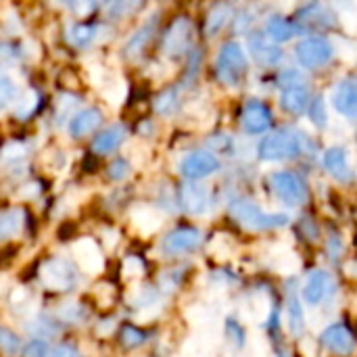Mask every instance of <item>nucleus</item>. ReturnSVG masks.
<instances>
[{
    "label": "nucleus",
    "mask_w": 357,
    "mask_h": 357,
    "mask_svg": "<svg viewBox=\"0 0 357 357\" xmlns=\"http://www.w3.org/2000/svg\"><path fill=\"white\" fill-rule=\"evenodd\" d=\"M303 153V136L293 128H278L268 134L259 144V157L264 161L295 159Z\"/></svg>",
    "instance_id": "obj_1"
},
{
    "label": "nucleus",
    "mask_w": 357,
    "mask_h": 357,
    "mask_svg": "<svg viewBox=\"0 0 357 357\" xmlns=\"http://www.w3.org/2000/svg\"><path fill=\"white\" fill-rule=\"evenodd\" d=\"M230 213L232 218L249 228V230H274V228H282L289 224V215L284 213H268L261 207H257L255 203L247 201V199H236L230 205Z\"/></svg>",
    "instance_id": "obj_2"
},
{
    "label": "nucleus",
    "mask_w": 357,
    "mask_h": 357,
    "mask_svg": "<svg viewBox=\"0 0 357 357\" xmlns=\"http://www.w3.org/2000/svg\"><path fill=\"white\" fill-rule=\"evenodd\" d=\"M249 71V61L245 56V50L238 42L230 40L220 48L218 61H215V73L222 84L238 86Z\"/></svg>",
    "instance_id": "obj_3"
},
{
    "label": "nucleus",
    "mask_w": 357,
    "mask_h": 357,
    "mask_svg": "<svg viewBox=\"0 0 357 357\" xmlns=\"http://www.w3.org/2000/svg\"><path fill=\"white\" fill-rule=\"evenodd\" d=\"M268 186L289 207H299L307 201L310 190L305 180L295 172H274L268 176Z\"/></svg>",
    "instance_id": "obj_4"
},
{
    "label": "nucleus",
    "mask_w": 357,
    "mask_h": 357,
    "mask_svg": "<svg viewBox=\"0 0 357 357\" xmlns=\"http://www.w3.org/2000/svg\"><path fill=\"white\" fill-rule=\"evenodd\" d=\"M295 56H297L301 67H305V69H320V67H324V65H328L333 61L335 46L324 36H307V38H303L297 44Z\"/></svg>",
    "instance_id": "obj_5"
},
{
    "label": "nucleus",
    "mask_w": 357,
    "mask_h": 357,
    "mask_svg": "<svg viewBox=\"0 0 357 357\" xmlns=\"http://www.w3.org/2000/svg\"><path fill=\"white\" fill-rule=\"evenodd\" d=\"M192 44V21L186 15H178L165 29L161 50L169 59H180L190 50Z\"/></svg>",
    "instance_id": "obj_6"
},
{
    "label": "nucleus",
    "mask_w": 357,
    "mask_h": 357,
    "mask_svg": "<svg viewBox=\"0 0 357 357\" xmlns=\"http://www.w3.org/2000/svg\"><path fill=\"white\" fill-rule=\"evenodd\" d=\"M241 128L251 134V136H257V134H264L272 128V111L266 102L257 100V98H251L243 105L241 109Z\"/></svg>",
    "instance_id": "obj_7"
},
{
    "label": "nucleus",
    "mask_w": 357,
    "mask_h": 357,
    "mask_svg": "<svg viewBox=\"0 0 357 357\" xmlns=\"http://www.w3.org/2000/svg\"><path fill=\"white\" fill-rule=\"evenodd\" d=\"M293 21H295V23L301 27V31L305 33V31H310V29H331V27H335V25H337V15H335L328 6L314 2V4L301 6V8L297 10V15H295Z\"/></svg>",
    "instance_id": "obj_8"
},
{
    "label": "nucleus",
    "mask_w": 357,
    "mask_h": 357,
    "mask_svg": "<svg viewBox=\"0 0 357 357\" xmlns=\"http://www.w3.org/2000/svg\"><path fill=\"white\" fill-rule=\"evenodd\" d=\"M218 169H220V159L211 151L188 153L180 163V172L186 180H201L215 174Z\"/></svg>",
    "instance_id": "obj_9"
},
{
    "label": "nucleus",
    "mask_w": 357,
    "mask_h": 357,
    "mask_svg": "<svg viewBox=\"0 0 357 357\" xmlns=\"http://www.w3.org/2000/svg\"><path fill=\"white\" fill-rule=\"evenodd\" d=\"M75 278H77V272L75 268L65 261V259H48L44 266H42V280L48 289L52 291H65V289H71L75 284Z\"/></svg>",
    "instance_id": "obj_10"
},
{
    "label": "nucleus",
    "mask_w": 357,
    "mask_h": 357,
    "mask_svg": "<svg viewBox=\"0 0 357 357\" xmlns=\"http://www.w3.org/2000/svg\"><path fill=\"white\" fill-rule=\"evenodd\" d=\"M203 243V232L199 228L192 226H180L176 230H172L165 238H163V251L169 255H178V253H190L195 249H199Z\"/></svg>",
    "instance_id": "obj_11"
},
{
    "label": "nucleus",
    "mask_w": 357,
    "mask_h": 357,
    "mask_svg": "<svg viewBox=\"0 0 357 357\" xmlns=\"http://www.w3.org/2000/svg\"><path fill=\"white\" fill-rule=\"evenodd\" d=\"M320 343L335 356H351L356 349V335L345 324H331L320 335Z\"/></svg>",
    "instance_id": "obj_12"
},
{
    "label": "nucleus",
    "mask_w": 357,
    "mask_h": 357,
    "mask_svg": "<svg viewBox=\"0 0 357 357\" xmlns=\"http://www.w3.org/2000/svg\"><path fill=\"white\" fill-rule=\"evenodd\" d=\"M335 291V280L326 270H316L310 274L303 291H301V299L307 305H320L324 299H328Z\"/></svg>",
    "instance_id": "obj_13"
},
{
    "label": "nucleus",
    "mask_w": 357,
    "mask_h": 357,
    "mask_svg": "<svg viewBox=\"0 0 357 357\" xmlns=\"http://www.w3.org/2000/svg\"><path fill=\"white\" fill-rule=\"evenodd\" d=\"M249 50L253 59L264 67H274L282 61V48L276 46L264 31H253L249 36Z\"/></svg>",
    "instance_id": "obj_14"
},
{
    "label": "nucleus",
    "mask_w": 357,
    "mask_h": 357,
    "mask_svg": "<svg viewBox=\"0 0 357 357\" xmlns=\"http://www.w3.org/2000/svg\"><path fill=\"white\" fill-rule=\"evenodd\" d=\"M178 203L180 207L190 213V215H201L207 211L209 207V192L205 186L195 184V182H186L178 188Z\"/></svg>",
    "instance_id": "obj_15"
},
{
    "label": "nucleus",
    "mask_w": 357,
    "mask_h": 357,
    "mask_svg": "<svg viewBox=\"0 0 357 357\" xmlns=\"http://www.w3.org/2000/svg\"><path fill=\"white\" fill-rule=\"evenodd\" d=\"M333 107L347 119H357V77H345L333 92Z\"/></svg>",
    "instance_id": "obj_16"
},
{
    "label": "nucleus",
    "mask_w": 357,
    "mask_h": 357,
    "mask_svg": "<svg viewBox=\"0 0 357 357\" xmlns=\"http://www.w3.org/2000/svg\"><path fill=\"white\" fill-rule=\"evenodd\" d=\"M324 167L337 182L341 184L354 182V169L349 167L347 151L343 146H333L324 153Z\"/></svg>",
    "instance_id": "obj_17"
},
{
    "label": "nucleus",
    "mask_w": 357,
    "mask_h": 357,
    "mask_svg": "<svg viewBox=\"0 0 357 357\" xmlns=\"http://www.w3.org/2000/svg\"><path fill=\"white\" fill-rule=\"evenodd\" d=\"M264 33H266L272 42H287V40H291L293 36L303 33V31H301V27H299L293 19H287V17H282V15H272V17L266 21Z\"/></svg>",
    "instance_id": "obj_18"
},
{
    "label": "nucleus",
    "mask_w": 357,
    "mask_h": 357,
    "mask_svg": "<svg viewBox=\"0 0 357 357\" xmlns=\"http://www.w3.org/2000/svg\"><path fill=\"white\" fill-rule=\"evenodd\" d=\"M280 105L287 113H293V115H301L310 109L312 105V96H310V90L305 86H297V88H287L282 90L280 94Z\"/></svg>",
    "instance_id": "obj_19"
},
{
    "label": "nucleus",
    "mask_w": 357,
    "mask_h": 357,
    "mask_svg": "<svg viewBox=\"0 0 357 357\" xmlns=\"http://www.w3.org/2000/svg\"><path fill=\"white\" fill-rule=\"evenodd\" d=\"M100 121H102V113H100L98 109H94V107L84 109V111H79V113L69 121V134L75 136V138L86 136V134L94 132V130L100 126Z\"/></svg>",
    "instance_id": "obj_20"
},
{
    "label": "nucleus",
    "mask_w": 357,
    "mask_h": 357,
    "mask_svg": "<svg viewBox=\"0 0 357 357\" xmlns=\"http://www.w3.org/2000/svg\"><path fill=\"white\" fill-rule=\"evenodd\" d=\"M123 138H126V128L119 126V123L117 126H111V128H107L105 132H100L94 138L92 151H94V155H107V153L115 151L123 142Z\"/></svg>",
    "instance_id": "obj_21"
},
{
    "label": "nucleus",
    "mask_w": 357,
    "mask_h": 357,
    "mask_svg": "<svg viewBox=\"0 0 357 357\" xmlns=\"http://www.w3.org/2000/svg\"><path fill=\"white\" fill-rule=\"evenodd\" d=\"M230 19H232V6L230 4H213L209 8V13L205 15V25H203L205 36H209V38L218 36Z\"/></svg>",
    "instance_id": "obj_22"
},
{
    "label": "nucleus",
    "mask_w": 357,
    "mask_h": 357,
    "mask_svg": "<svg viewBox=\"0 0 357 357\" xmlns=\"http://www.w3.org/2000/svg\"><path fill=\"white\" fill-rule=\"evenodd\" d=\"M155 29H157V17H153V19H149L130 40H128V44H126V56L128 59H134V56H138L144 48H146V44L151 42V38H153V33H155Z\"/></svg>",
    "instance_id": "obj_23"
},
{
    "label": "nucleus",
    "mask_w": 357,
    "mask_h": 357,
    "mask_svg": "<svg viewBox=\"0 0 357 357\" xmlns=\"http://www.w3.org/2000/svg\"><path fill=\"white\" fill-rule=\"evenodd\" d=\"M287 320H289V331L295 337H301L305 331V314H303V305L297 297L295 291H289V299H287Z\"/></svg>",
    "instance_id": "obj_24"
},
{
    "label": "nucleus",
    "mask_w": 357,
    "mask_h": 357,
    "mask_svg": "<svg viewBox=\"0 0 357 357\" xmlns=\"http://www.w3.org/2000/svg\"><path fill=\"white\" fill-rule=\"evenodd\" d=\"M23 224V211L21 209H10L0 213V241H6L15 236L21 230Z\"/></svg>",
    "instance_id": "obj_25"
},
{
    "label": "nucleus",
    "mask_w": 357,
    "mask_h": 357,
    "mask_svg": "<svg viewBox=\"0 0 357 357\" xmlns=\"http://www.w3.org/2000/svg\"><path fill=\"white\" fill-rule=\"evenodd\" d=\"M178 107H180L178 88H167L155 98V111L161 115H172L174 111H178Z\"/></svg>",
    "instance_id": "obj_26"
},
{
    "label": "nucleus",
    "mask_w": 357,
    "mask_h": 357,
    "mask_svg": "<svg viewBox=\"0 0 357 357\" xmlns=\"http://www.w3.org/2000/svg\"><path fill=\"white\" fill-rule=\"evenodd\" d=\"M146 341V333L136 328V326H123L119 331V343L126 347V349H134V347H140L142 343Z\"/></svg>",
    "instance_id": "obj_27"
},
{
    "label": "nucleus",
    "mask_w": 357,
    "mask_h": 357,
    "mask_svg": "<svg viewBox=\"0 0 357 357\" xmlns=\"http://www.w3.org/2000/svg\"><path fill=\"white\" fill-rule=\"evenodd\" d=\"M96 36V27L92 25H86V23H77L69 29V40L75 44V46H86L88 42H92Z\"/></svg>",
    "instance_id": "obj_28"
},
{
    "label": "nucleus",
    "mask_w": 357,
    "mask_h": 357,
    "mask_svg": "<svg viewBox=\"0 0 357 357\" xmlns=\"http://www.w3.org/2000/svg\"><path fill=\"white\" fill-rule=\"evenodd\" d=\"M19 349H21L19 337H17L13 331L0 326V351H4V354H8V356H15Z\"/></svg>",
    "instance_id": "obj_29"
},
{
    "label": "nucleus",
    "mask_w": 357,
    "mask_h": 357,
    "mask_svg": "<svg viewBox=\"0 0 357 357\" xmlns=\"http://www.w3.org/2000/svg\"><path fill=\"white\" fill-rule=\"evenodd\" d=\"M15 98H17V84L10 77H0V113Z\"/></svg>",
    "instance_id": "obj_30"
},
{
    "label": "nucleus",
    "mask_w": 357,
    "mask_h": 357,
    "mask_svg": "<svg viewBox=\"0 0 357 357\" xmlns=\"http://www.w3.org/2000/svg\"><path fill=\"white\" fill-rule=\"evenodd\" d=\"M307 113H310L312 123H316L318 128H324L326 126V107H324V98L322 96H318V98L312 100Z\"/></svg>",
    "instance_id": "obj_31"
},
{
    "label": "nucleus",
    "mask_w": 357,
    "mask_h": 357,
    "mask_svg": "<svg viewBox=\"0 0 357 357\" xmlns=\"http://www.w3.org/2000/svg\"><path fill=\"white\" fill-rule=\"evenodd\" d=\"M278 84L287 90V88H297V86H305L303 82V73L297 69H284L278 77Z\"/></svg>",
    "instance_id": "obj_32"
},
{
    "label": "nucleus",
    "mask_w": 357,
    "mask_h": 357,
    "mask_svg": "<svg viewBox=\"0 0 357 357\" xmlns=\"http://www.w3.org/2000/svg\"><path fill=\"white\" fill-rule=\"evenodd\" d=\"M226 333H228V339L234 341V347H236V349H241V347L245 345V331H243V326H241L238 322L228 320V322H226Z\"/></svg>",
    "instance_id": "obj_33"
},
{
    "label": "nucleus",
    "mask_w": 357,
    "mask_h": 357,
    "mask_svg": "<svg viewBox=\"0 0 357 357\" xmlns=\"http://www.w3.org/2000/svg\"><path fill=\"white\" fill-rule=\"evenodd\" d=\"M128 174H130V163L126 161V159H115L111 165H109V178L111 180H123V178H128Z\"/></svg>",
    "instance_id": "obj_34"
},
{
    "label": "nucleus",
    "mask_w": 357,
    "mask_h": 357,
    "mask_svg": "<svg viewBox=\"0 0 357 357\" xmlns=\"http://www.w3.org/2000/svg\"><path fill=\"white\" fill-rule=\"evenodd\" d=\"M33 107H36V94H27L25 98H21L19 102H17V115L21 117V119H25L27 115H31V111H33Z\"/></svg>",
    "instance_id": "obj_35"
},
{
    "label": "nucleus",
    "mask_w": 357,
    "mask_h": 357,
    "mask_svg": "<svg viewBox=\"0 0 357 357\" xmlns=\"http://www.w3.org/2000/svg\"><path fill=\"white\" fill-rule=\"evenodd\" d=\"M48 345L44 341H31L25 351H23V357H48Z\"/></svg>",
    "instance_id": "obj_36"
},
{
    "label": "nucleus",
    "mask_w": 357,
    "mask_h": 357,
    "mask_svg": "<svg viewBox=\"0 0 357 357\" xmlns=\"http://www.w3.org/2000/svg\"><path fill=\"white\" fill-rule=\"evenodd\" d=\"M13 56H15V46L6 44V42H0V71L13 61Z\"/></svg>",
    "instance_id": "obj_37"
},
{
    "label": "nucleus",
    "mask_w": 357,
    "mask_h": 357,
    "mask_svg": "<svg viewBox=\"0 0 357 357\" xmlns=\"http://www.w3.org/2000/svg\"><path fill=\"white\" fill-rule=\"evenodd\" d=\"M134 8H140V4H130V2H115V4H111V6H109V13H111L113 17H123L126 13H130V10H134Z\"/></svg>",
    "instance_id": "obj_38"
},
{
    "label": "nucleus",
    "mask_w": 357,
    "mask_h": 357,
    "mask_svg": "<svg viewBox=\"0 0 357 357\" xmlns=\"http://www.w3.org/2000/svg\"><path fill=\"white\" fill-rule=\"evenodd\" d=\"M48 357H79V354H77V349H75L73 345H67V343H63V345L54 347V349L50 351V356Z\"/></svg>",
    "instance_id": "obj_39"
}]
</instances>
